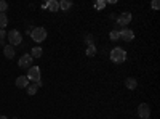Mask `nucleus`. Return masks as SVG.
<instances>
[{"mask_svg": "<svg viewBox=\"0 0 160 119\" xmlns=\"http://www.w3.org/2000/svg\"><path fill=\"white\" fill-rule=\"evenodd\" d=\"M15 84H16L18 89H26V87L29 85V79L26 77V76H19V77H16V82Z\"/></svg>", "mask_w": 160, "mask_h": 119, "instance_id": "nucleus-10", "label": "nucleus"}, {"mask_svg": "<svg viewBox=\"0 0 160 119\" xmlns=\"http://www.w3.org/2000/svg\"><path fill=\"white\" fill-rule=\"evenodd\" d=\"M111 60H112L114 63H117V64L123 63V61L127 60V51H125L123 48H120V47L112 48V51H111Z\"/></svg>", "mask_w": 160, "mask_h": 119, "instance_id": "nucleus-1", "label": "nucleus"}, {"mask_svg": "<svg viewBox=\"0 0 160 119\" xmlns=\"http://www.w3.org/2000/svg\"><path fill=\"white\" fill-rule=\"evenodd\" d=\"M118 34H120V39L125 41V42H131L133 39H135V34H133V31H130V29H122V31H118Z\"/></svg>", "mask_w": 160, "mask_h": 119, "instance_id": "nucleus-8", "label": "nucleus"}, {"mask_svg": "<svg viewBox=\"0 0 160 119\" xmlns=\"http://www.w3.org/2000/svg\"><path fill=\"white\" fill-rule=\"evenodd\" d=\"M13 119H19V117H13Z\"/></svg>", "mask_w": 160, "mask_h": 119, "instance_id": "nucleus-25", "label": "nucleus"}, {"mask_svg": "<svg viewBox=\"0 0 160 119\" xmlns=\"http://www.w3.org/2000/svg\"><path fill=\"white\" fill-rule=\"evenodd\" d=\"M130 21H131V13H128V11L120 13V16L117 18V24L120 26V28H123V29H125L127 24H130Z\"/></svg>", "mask_w": 160, "mask_h": 119, "instance_id": "nucleus-5", "label": "nucleus"}, {"mask_svg": "<svg viewBox=\"0 0 160 119\" xmlns=\"http://www.w3.org/2000/svg\"><path fill=\"white\" fill-rule=\"evenodd\" d=\"M96 55V47L95 45H88L87 47V57H95Z\"/></svg>", "mask_w": 160, "mask_h": 119, "instance_id": "nucleus-17", "label": "nucleus"}, {"mask_svg": "<svg viewBox=\"0 0 160 119\" xmlns=\"http://www.w3.org/2000/svg\"><path fill=\"white\" fill-rule=\"evenodd\" d=\"M0 119H8L7 116H2V114H0Z\"/></svg>", "mask_w": 160, "mask_h": 119, "instance_id": "nucleus-24", "label": "nucleus"}, {"mask_svg": "<svg viewBox=\"0 0 160 119\" xmlns=\"http://www.w3.org/2000/svg\"><path fill=\"white\" fill-rule=\"evenodd\" d=\"M47 8L53 13H56L59 10V2L58 0H50V2H47Z\"/></svg>", "mask_w": 160, "mask_h": 119, "instance_id": "nucleus-12", "label": "nucleus"}, {"mask_svg": "<svg viewBox=\"0 0 160 119\" xmlns=\"http://www.w3.org/2000/svg\"><path fill=\"white\" fill-rule=\"evenodd\" d=\"M8 26V18H7V13H0V29H5Z\"/></svg>", "mask_w": 160, "mask_h": 119, "instance_id": "nucleus-13", "label": "nucleus"}, {"mask_svg": "<svg viewBox=\"0 0 160 119\" xmlns=\"http://www.w3.org/2000/svg\"><path fill=\"white\" fill-rule=\"evenodd\" d=\"M138 116L142 117V119L151 117V108H149L148 103H141L139 106H138Z\"/></svg>", "mask_w": 160, "mask_h": 119, "instance_id": "nucleus-7", "label": "nucleus"}, {"mask_svg": "<svg viewBox=\"0 0 160 119\" xmlns=\"http://www.w3.org/2000/svg\"><path fill=\"white\" fill-rule=\"evenodd\" d=\"M71 7H72V3L69 2V0H61V2H59V10L66 11V10H69Z\"/></svg>", "mask_w": 160, "mask_h": 119, "instance_id": "nucleus-15", "label": "nucleus"}, {"mask_svg": "<svg viewBox=\"0 0 160 119\" xmlns=\"http://www.w3.org/2000/svg\"><path fill=\"white\" fill-rule=\"evenodd\" d=\"M5 37H7L5 29H0V42H5Z\"/></svg>", "mask_w": 160, "mask_h": 119, "instance_id": "nucleus-22", "label": "nucleus"}, {"mask_svg": "<svg viewBox=\"0 0 160 119\" xmlns=\"http://www.w3.org/2000/svg\"><path fill=\"white\" fill-rule=\"evenodd\" d=\"M85 42H87L88 45H95V44H93V35H91V34H87V35H85Z\"/></svg>", "mask_w": 160, "mask_h": 119, "instance_id": "nucleus-21", "label": "nucleus"}, {"mask_svg": "<svg viewBox=\"0 0 160 119\" xmlns=\"http://www.w3.org/2000/svg\"><path fill=\"white\" fill-rule=\"evenodd\" d=\"M31 37H32V41L34 42H43L45 39H47V29L45 28H34L31 31Z\"/></svg>", "mask_w": 160, "mask_h": 119, "instance_id": "nucleus-2", "label": "nucleus"}, {"mask_svg": "<svg viewBox=\"0 0 160 119\" xmlns=\"http://www.w3.org/2000/svg\"><path fill=\"white\" fill-rule=\"evenodd\" d=\"M26 77H28L29 81H34V82L40 81V68L38 66H31V68L28 69V76Z\"/></svg>", "mask_w": 160, "mask_h": 119, "instance_id": "nucleus-4", "label": "nucleus"}, {"mask_svg": "<svg viewBox=\"0 0 160 119\" xmlns=\"http://www.w3.org/2000/svg\"><path fill=\"white\" fill-rule=\"evenodd\" d=\"M125 87L128 90H135L138 87V81H136L135 77H128V79H125Z\"/></svg>", "mask_w": 160, "mask_h": 119, "instance_id": "nucleus-11", "label": "nucleus"}, {"mask_svg": "<svg viewBox=\"0 0 160 119\" xmlns=\"http://www.w3.org/2000/svg\"><path fill=\"white\" fill-rule=\"evenodd\" d=\"M109 39H111L112 42L120 41V34H118V31H115V29H114V31H111V32H109Z\"/></svg>", "mask_w": 160, "mask_h": 119, "instance_id": "nucleus-16", "label": "nucleus"}, {"mask_svg": "<svg viewBox=\"0 0 160 119\" xmlns=\"http://www.w3.org/2000/svg\"><path fill=\"white\" fill-rule=\"evenodd\" d=\"M104 7H106V2H104V0H99V2L95 3V8H96V10H102Z\"/></svg>", "mask_w": 160, "mask_h": 119, "instance_id": "nucleus-20", "label": "nucleus"}, {"mask_svg": "<svg viewBox=\"0 0 160 119\" xmlns=\"http://www.w3.org/2000/svg\"><path fill=\"white\" fill-rule=\"evenodd\" d=\"M42 53H43L42 47H34V48H32L31 57H32V58H40V57H42Z\"/></svg>", "mask_w": 160, "mask_h": 119, "instance_id": "nucleus-14", "label": "nucleus"}, {"mask_svg": "<svg viewBox=\"0 0 160 119\" xmlns=\"http://www.w3.org/2000/svg\"><path fill=\"white\" fill-rule=\"evenodd\" d=\"M7 10H8V3L5 0H0V13H5Z\"/></svg>", "mask_w": 160, "mask_h": 119, "instance_id": "nucleus-19", "label": "nucleus"}, {"mask_svg": "<svg viewBox=\"0 0 160 119\" xmlns=\"http://www.w3.org/2000/svg\"><path fill=\"white\" fill-rule=\"evenodd\" d=\"M7 35H8V42H10V45L15 47V45L22 44V35H21L19 31H15V29H13V31H10Z\"/></svg>", "mask_w": 160, "mask_h": 119, "instance_id": "nucleus-3", "label": "nucleus"}, {"mask_svg": "<svg viewBox=\"0 0 160 119\" xmlns=\"http://www.w3.org/2000/svg\"><path fill=\"white\" fill-rule=\"evenodd\" d=\"M151 7H152L154 10H158V7H160V3L157 2V0H154V2H152V5H151Z\"/></svg>", "mask_w": 160, "mask_h": 119, "instance_id": "nucleus-23", "label": "nucleus"}, {"mask_svg": "<svg viewBox=\"0 0 160 119\" xmlns=\"http://www.w3.org/2000/svg\"><path fill=\"white\" fill-rule=\"evenodd\" d=\"M15 53H16V50H15V47H13V45L7 44V45L3 47V55H5V57H7L8 60L15 58Z\"/></svg>", "mask_w": 160, "mask_h": 119, "instance_id": "nucleus-9", "label": "nucleus"}, {"mask_svg": "<svg viewBox=\"0 0 160 119\" xmlns=\"http://www.w3.org/2000/svg\"><path fill=\"white\" fill-rule=\"evenodd\" d=\"M26 89H28V94H29V95H35V94H37V90H38V87H37V84H32V85H28V87H26Z\"/></svg>", "mask_w": 160, "mask_h": 119, "instance_id": "nucleus-18", "label": "nucleus"}, {"mask_svg": "<svg viewBox=\"0 0 160 119\" xmlns=\"http://www.w3.org/2000/svg\"><path fill=\"white\" fill-rule=\"evenodd\" d=\"M32 60H34V58H32L31 55L26 53V55H22V57L19 58L18 66H19V68H22V69H29L31 66H32Z\"/></svg>", "mask_w": 160, "mask_h": 119, "instance_id": "nucleus-6", "label": "nucleus"}]
</instances>
